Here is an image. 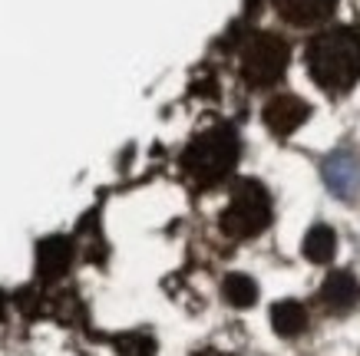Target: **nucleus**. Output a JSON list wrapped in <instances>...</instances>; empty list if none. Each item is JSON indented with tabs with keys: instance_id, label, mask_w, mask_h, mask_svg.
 I'll list each match as a JSON object with an SVG mask.
<instances>
[{
	"instance_id": "obj_1",
	"label": "nucleus",
	"mask_w": 360,
	"mask_h": 356,
	"mask_svg": "<svg viewBox=\"0 0 360 356\" xmlns=\"http://www.w3.org/2000/svg\"><path fill=\"white\" fill-rule=\"evenodd\" d=\"M307 66L321 89L328 93L350 89L360 79V33L350 27L321 33L307 50Z\"/></svg>"
},
{
	"instance_id": "obj_2",
	"label": "nucleus",
	"mask_w": 360,
	"mask_h": 356,
	"mask_svg": "<svg viewBox=\"0 0 360 356\" xmlns=\"http://www.w3.org/2000/svg\"><path fill=\"white\" fill-rule=\"evenodd\" d=\"M271 225V198L258 182H238L231 205L221 215V228L235 237H255Z\"/></svg>"
},
{
	"instance_id": "obj_3",
	"label": "nucleus",
	"mask_w": 360,
	"mask_h": 356,
	"mask_svg": "<svg viewBox=\"0 0 360 356\" xmlns=\"http://www.w3.org/2000/svg\"><path fill=\"white\" fill-rule=\"evenodd\" d=\"M235 159H238V142H235V136H231L229 129H215V132H205V136L188 149L186 165L198 182L212 185L235 169Z\"/></svg>"
},
{
	"instance_id": "obj_4",
	"label": "nucleus",
	"mask_w": 360,
	"mask_h": 356,
	"mask_svg": "<svg viewBox=\"0 0 360 356\" xmlns=\"http://www.w3.org/2000/svg\"><path fill=\"white\" fill-rule=\"evenodd\" d=\"M284 66H288V44L274 33H258L245 50V79L255 86H268L281 79Z\"/></svg>"
},
{
	"instance_id": "obj_5",
	"label": "nucleus",
	"mask_w": 360,
	"mask_h": 356,
	"mask_svg": "<svg viewBox=\"0 0 360 356\" xmlns=\"http://www.w3.org/2000/svg\"><path fill=\"white\" fill-rule=\"evenodd\" d=\"M307 112H311L307 103H301L297 96H278L264 106V126L274 136H291L297 126H304Z\"/></svg>"
},
{
	"instance_id": "obj_6",
	"label": "nucleus",
	"mask_w": 360,
	"mask_h": 356,
	"mask_svg": "<svg viewBox=\"0 0 360 356\" xmlns=\"http://www.w3.org/2000/svg\"><path fill=\"white\" fill-rule=\"evenodd\" d=\"M274 7L281 11V17L295 27H311V23L328 20L338 0H274Z\"/></svg>"
},
{
	"instance_id": "obj_7",
	"label": "nucleus",
	"mask_w": 360,
	"mask_h": 356,
	"mask_svg": "<svg viewBox=\"0 0 360 356\" xmlns=\"http://www.w3.org/2000/svg\"><path fill=\"white\" fill-rule=\"evenodd\" d=\"M321 297H324V303L334 313H347L360 301V284L354 281V274H347V270H334L324 281V287H321Z\"/></svg>"
},
{
	"instance_id": "obj_8",
	"label": "nucleus",
	"mask_w": 360,
	"mask_h": 356,
	"mask_svg": "<svg viewBox=\"0 0 360 356\" xmlns=\"http://www.w3.org/2000/svg\"><path fill=\"white\" fill-rule=\"evenodd\" d=\"M70 258H73V248H70L66 237H46L37 248V270L44 277H60L70 268Z\"/></svg>"
},
{
	"instance_id": "obj_9",
	"label": "nucleus",
	"mask_w": 360,
	"mask_h": 356,
	"mask_svg": "<svg viewBox=\"0 0 360 356\" xmlns=\"http://www.w3.org/2000/svg\"><path fill=\"white\" fill-rule=\"evenodd\" d=\"M271 324L281 336H297L307 327V310L297 301H281L271 307Z\"/></svg>"
},
{
	"instance_id": "obj_10",
	"label": "nucleus",
	"mask_w": 360,
	"mask_h": 356,
	"mask_svg": "<svg viewBox=\"0 0 360 356\" xmlns=\"http://www.w3.org/2000/svg\"><path fill=\"white\" fill-rule=\"evenodd\" d=\"M360 178V169L357 162L350 159V155H334L328 162V185H330V192H338V195H350V188L357 185Z\"/></svg>"
},
{
	"instance_id": "obj_11",
	"label": "nucleus",
	"mask_w": 360,
	"mask_h": 356,
	"mask_svg": "<svg viewBox=\"0 0 360 356\" xmlns=\"http://www.w3.org/2000/svg\"><path fill=\"white\" fill-rule=\"evenodd\" d=\"M334 251H338V237H334V231H330L328 225H317L307 231L304 254L314 261V264H328V261L334 258Z\"/></svg>"
},
{
	"instance_id": "obj_12",
	"label": "nucleus",
	"mask_w": 360,
	"mask_h": 356,
	"mask_svg": "<svg viewBox=\"0 0 360 356\" xmlns=\"http://www.w3.org/2000/svg\"><path fill=\"white\" fill-rule=\"evenodd\" d=\"M225 301L231 307H251L258 301V284L245 277V274H229L225 277Z\"/></svg>"
},
{
	"instance_id": "obj_13",
	"label": "nucleus",
	"mask_w": 360,
	"mask_h": 356,
	"mask_svg": "<svg viewBox=\"0 0 360 356\" xmlns=\"http://www.w3.org/2000/svg\"><path fill=\"white\" fill-rule=\"evenodd\" d=\"M116 350H120L122 356H153L155 343L149 340V336H142V334H129V336H122L120 343H116Z\"/></svg>"
},
{
	"instance_id": "obj_14",
	"label": "nucleus",
	"mask_w": 360,
	"mask_h": 356,
	"mask_svg": "<svg viewBox=\"0 0 360 356\" xmlns=\"http://www.w3.org/2000/svg\"><path fill=\"white\" fill-rule=\"evenodd\" d=\"M0 313H4V294H0Z\"/></svg>"
}]
</instances>
